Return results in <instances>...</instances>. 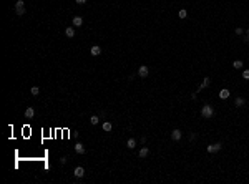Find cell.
Segmentation results:
<instances>
[{
    "label": "cell",
    "mask_w": 249,
    "mask_h": 184,
    "mask_svg": "<svg viewBox=\"0 0 249 184\" xmlns=\"http://www.w3.org/2000/svg\"><path fill=\"white\" fill-rule=\"evenodd\" d=\"M201 116L204 119H211L213 116H214V109H213V106L211 105H204L201 108Z\"/></svg>",
    "instance_id": "cell-1"
},
{
    "label": "cell",
    "mask_w": 249,
    "mask_h": 184,
    "mask_svg": "<svg viewBox=\"0 0 249 184\" xmlns=\"http://www.w3.org/2000/svg\"><path fill=\"white\" fill-rule=\"evenodd\" d=\"M221 148H223L221 143H214V144H209V146L206 148V151H208V153H218V151H221Z\"/></svg>",
    "instance_id": "cell-2"
},
{
    "label": "cell",
    "mask_w": 249,
    "mask_h": 184,
    "mask_svg": "<svg viewBox=\"0 0 249 184\" xmlns=\"http://www.w3.org/2000/svg\"><path fill=\"white\" fill-rule=\"evenodd\" d=\"M181 138H183V131L181 129H173L171 131V139L173 141H180Z\"/></svg>",
    "instance_id": "cell-3"
},
{
    "label": "cell",
    "mask_w": 249,
    "mask_h": 184,
    "mask_svg": "<svg viewBox=\"0 0 249 184\" xmlns=\"http://www.w3.org/2000/svg\"><path fill=\"white\" fill-rule=\"evenodd\" d=\"M148 73H150V70H148V66H146V65H141L138 68V75L141 76V78H146V76H148Z\"/></svg>",
    "instance_id": "cell-4"
},
{
    "label": "cell",
    "mask_w": 249,
    "mask_h": 184,
    "mask_svg": "<svg viewBox=\"0 0 249 184\" xmlns=\"http://www.w3.org/2000/svg\"><path fill=\"white\" fill-rule=\"evenodd\" d=\"M73 174H75V178H83V176H85V169L82 168V166H76L75 168V171H73Z\"/></svg>",
    "instance_id": "cell-5"
},
{
    "label": "cell",
    "mask_w": 249,
    "mask_h": 184,
    "mask_svg": "<svg viewBox=\"0 0 249 184\" xmlns=\"http://www.w3.org/2000/svg\"><path fill=\"white\" fill-rule=\"evenodd\" d=\"M75 153H76V154H85V153H86L85 146H83L82 143H76V144H75Z\"/></svg>",
    "instance_id": "cell-6"
},
{
    "label": "cell",
    "mask_w": 249,
    "mask_h": 184,
    "mask_svg": "<svg viewBox=\"0 0 249 184\" xmlns=\"http://www.w3.org/2000/svg\"><path fill=\"white\" fill-rule=\"evenodd\" d=\"M229 95H231V91L227 90V88H223V90L219 91V98H221V100H227Z\"/></svg>",
    "instance_id": "cell-7"
},
{
    "label": "cell",
    "mask_w": 249,
    "mask_h": 184,
    "mask_svg": "<svg viewBox=\"0 0 249 184\" xmlns=\"http://www.w3.org/2000/svg\"><path fill=\"white\" fill-rule=\"evenodd\" d=\"M72 22H73V27H82L83 25V18H82V17H78V15L73 17Z\"/></svg>",
    "instance_id": "cell-8"
},
{
    "label": "cell",
    "mask_w": 249,
    "mask_h": 184,
    "mask_svg": "<svg viewBox=\"0 0 249 184\" xmlns=\"http://www.w3.org/2000/svg\"><path fill=\"white\" fill-rule=\"evenodd\" d=\"M90 53H92L93 56H98V55H100V53H101V48L98 47V45H93V47L90 48Z\"/></svg>",
    "instance_id": "cell-9"
},
{
    "label": "cell",
    "mask_w": 249,
    "mask_h": 184,
    "mask_svg": "<svg viewBox=\"0 0 249 184\" xmlns=\"http://www.w3.org/2000/svg\"><path fill=\"white\" fill-rule=\"evenodd\" d=\"M244 105H246V100H244V98H241V96H237L236 101H234V106H237V108H243Z\"/></svg>",
    "instance_id": "cell-10"
},
{
    "label": "cell",
    "mask_w": 249,
    "mask_h": 184,
    "mask_svg": "<svg viewBox=\"0 0 249 184\" xmlns=\"http://www.w3.org/2000/svg\"><path fill=\"white\" fill-rule=\"evenodd\" d=\"M65 35H66L68 38H73V37H75V28H73V27H68V28L65 30Z\"/></svg>",
    "instance_id": "cell-11"
},
{
    "label": "cell",
    "mask_w": 249,
    "mask_h": 184,
    "mask_svg": "<svg viewBox=\"0 0 249 184\" xmlns=\"http://www.w3.org/2000/svg\"><path fill=\"white\" fill-rule=\"evenodd\" d=\"M33 116H35V109L33 108H27L25 109V118H33Z\"/></svg>",
    "instance_id": "cell-12"
},
{
    "label": "cell",
    "mask_w": 249,
    "mask_h": 184,
    "mask_svg": "<svg viewBox=\"0 0 249 184\" xmlns=\"http://www.w3.org/2000/svg\"><path fill=\"white\" fill-rule=\"evenodd\" d=\"M148 154H150V149H148L146 146H143L141 149H140V158H146Z\"/></svg>",
    "instance_id": "cell-13"
},
{
    "label": "cell",
    "mask_w": 249,
    "mask_h": 184,
    "mask_svg": "<svg viewBox=\"0 0 249 184\" xmlns=\"http://www.w3.org/2000/svg\"><path fill=\"white\" fill-rule=\"evenodd\" d=\"M126 146H128L130 149H133V148L136 146V139H135V138H130V139L126 141Z\"/></svg>",
    "instance_id": "cell-14"
},
{
    "label": "cell",
    "mask_w": 249,
    "mask_h": 184,
    "mask_svg": "<svg viewBox=\"0 0 249 184\" xmlns=\"http://www.w3.org/2000/svg\"><path fill=\"white\" fill-rule=\"evenodd\" d=\"M103 129H105L106 133H110L111 129H113V125H111L110 121H105V123H103Z\"/></svg>",
    "instance_id": "cell-15"
},
{
    "label": "cell",
    "mask_w": 249,
    "mask_h": 184,
    "mask_svg": "<svg viewBox=\"0 0 249 184\" xmlns=\"http://www.w3.org/2000/svg\"><path fill=\"white\" fill-rule=\"evenodd\" d=\"M209 83H211V80L206 76L204 80H203V83H201V86H199V90H203V88H206V86H209Z\"/></svg>",
    "instance_id": "cell-16"
},
{
    "label": "cell",
    "mask_w": 249,
    "mask_h": 184,
    "mask_svg": "<svg viewBox=\"0 0 249 184\" xmlns=\"http://www.w3.org/2000/svg\"><path fill=\"white\" fill-rule=\"evenodd\" d=\"M233 66H234V68H243V60H234V62H233Z\"/></svg>",
    "instance_id": "cell-17"
},
{
    "label": "cell",
    "mask_w": 249,
    "mask_h": 184,
    "mask_svg": "<svg viewBox=\"0 0 249 184\" xmlns=\"http://www.w3.org/2000/svg\"><path fill=\"white\" fill-rule=\"evenodd\" d=\"M30 93L33 95V96H38V95H40V88H38V86H32Z\"/></svg>",
    "instance_id": "cell-18"
},
{
    "label": "cell",
    "mask_w": 249,
    "mask_h": 184,
    "mask_svg": "<svg viewBox=\"0 0 249 184\" xmlns=\"http://www.w3.org/2000/svg\"><path fill=\"white\" fill-rule=\"evenodd\" d=\"M90 123H92V125H98V123H100V118H98L96 115L90 116Z\"/></svg>",
    "instance_id": "cell-19"
},
{
    "label": "cell",
    "mask_w": 249,
    "mask_h": 184,
    "mask_svg": "<svg viewBox=\"0 0 249 184\" xmlns=\"http://www.w3.org/2000/svg\"><path fill=\"white\" fill-rule=\"evenodd\" d=\"M178 17H180V18H186V17H188V12L184 8H181L180 12H178Z\"/></svg>",
    "instance_id": "cell-20"
},
{
    "label": "cell",
    "mask_w": 249,
    "mask_h": 184,
    "mask_svg": "<svg viewBox=\"0 0 249 184\" xmlns=\"http://www.w3.org/2000/svg\"><path fill=\"white\" fill-rule=\"evenodd\" d=\"M15 13H17L18 17H22L23 13H25V7H20V8H15Z\"/></svg>",
    "instance_id": "cell-21"
},
{
    "label": "cell",
    "mask_w": 249,
    "mask_h": 184,
    "mask_svg": "<svg viewBox=\"0 0 249 184\" xmlns=\"http://www.w3.org/2000/svg\"><path fill=\"white\" fill-rule=\"evenodd\" d=\"M20 7H25L23 0H17V2H15V8H20Z\"/></svg>",
    "instance_id": "cell-22"
},
{
    "label": "cell",
    "mask_w": 249,
    "mask_h": 184,
    "mask_svg": "<svg viewBox=\"0 0 249 184\" xmlns=\"http://www.w3.org/2000/svg\"><path fill=\"white\" fill-rule=\"evenodd\" d=\"M243 78L244 80H249V70H244V71H243Z\"/></svg>",
    "instance_id": "cell-23"
},
{
    "label": "cell",
    "mask_w": 249,
    "mask_h": 184,
    "mask_svg": "<svg viewBox=\"0 0 249 184\" xmlns=\"http://www.w3.org/2000/svg\"><path fill=\"white\" fill-rule=\"evenodd\" d=\"M243 33H244V30H243L241 27H237V28H236V35H243Z\"/></svg>",
    "instance_id": "cell-24"
},
{
    "label": "cell",
    "mask_w": 249,
    "mask_h": 184,
    "mask_svg": "<svg viewBox=\"0 0 249 184\" xmlns=\"http://www.w3.org/2000/svg\"><path fill=\"white\" fill-rule=\"evenodd\" d=\"M196 138H198V134H196V133H191V134H189V139H191V141H194Z\"/></svg>",
    "instance_id": "cell-25"
},
{
    "label": "cell",
    "mask_w": 249,
    "mask_h": 184,
    "mask_svg": "<svg viewBox=\"0 0 249 184\" xmlns=\"http://www.w3.org/2000/svg\"><path fill=\"white\" fill-rule=\"evenodd\" d=\"M244 42H246V43H249V28L246 30V37H244Z\"/></svg>",
    "instance_id": "cell-26"
},
{
    "label": "cell",
    "mask_w": 249,
    "mask_h": 184,
    "mask_svg": "<svg viewBox=\"0 0 249 184\" xmlns=\"http://www.w3.org/2000/svg\"><path fill=\"white\" fill-rule=\"evenodd\" d=\"M66 161H68V159H66L65 156H63V158H60V164H65V162H66Z\"/></svg>",
    "instance_id": "cell-27"
},
{
    "label": "cell",
    "mask_w": 249,
    "mask_h": 184,
    "mask_svg": "<svg viewBox=\"0 0 249 184\" xmlns=\"http://www.w3.org/2000/svg\"><path fill=\"white\" fill-rule=\"evenodd\" d=\"M76 3H78V5H83V3H86V0H75Z\"/></svg>",
    "instance_id": "cell-28"
}]
</instances>
